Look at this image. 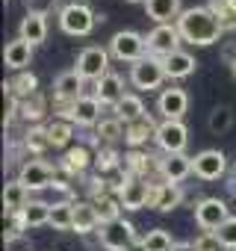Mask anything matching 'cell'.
<instances>
[{
    "mask_svg": "<svg viewBox=\"0 0 236 251\" xmlns=\"http://www.w3.org/2000/svg\"><path fill=\"white\" fill-rule=\"evenodd\" d=\"M47 136H50V145L53 148H65L74 139V124L65 121V118H56V121L47 124Z\"/></svg>",
    "mask_w": 236,
    "mask_h": 251,
    "instance_id": "36",
    "label": "cell"
},
{
    "mask_svg": "<svg viewBox=\"0 0 236 251\" xmlns=\"http://www.w3.org/2000/svg\"><path fill=\"white\" fill-rule=\"evenodd\" d=\"M97 139L100 142H118L124 139V121L121 118H100L97 121Z\"/></svg>",
    "mask_w": 236,
    "mask_h": 251,
    "instance_id": "37",
    "label": "cell"
},
{
    "mask_svg": "<svg viewBox=\"0 0 236 251\" xmlns=\"http://www.w3.org/2000/svg\"><path fill=\"white\" fill-rule=\"evenodd\" d=\"M3 59H6V68H12V71H27V65L33 62V45L24 42V39H12V42H6Z\"/></svg>",
    "mask_w": 236,
    "mask_h": 251,
    "instance_id": "20",
    "label": "cell"
},
{
    "mask_svg": "<svg viewBox=\"0 0 236 251\" xmlns=\"http://www.w3.org/2000/svg\"><path fill=\"white\" fill-rule=\"evenodd\" d=\"M18 219H21V225H24L27 230L45 227V225H50V204H45V201H30V204L18 213Z\"/></svg>",
    "mask_w": 236,
    "mask_h": 251,
    "instance_id": "26",
    "label": "cell"
},
{
    "mask_svg": "<svg viewBox=\"0 0 236 251\" xmlns=\"http://www.w3.org/2000/svg\"><path fill=\"white\" fill-rule=\"evenodd\" d=\"M100 227V216L94 201H74V230L77 233H92Z\"/></svg>",
    "mask_w": 236,
    "mask_h": 251,
    "instance_id": "23",
    "label": "cell"
},
{
    "mask_svg": "<svg viewBox=\"0 0 236 251\" xmlns=\"http://www.w3.org/2000/svg\"><path fill=\"white\" fill-rule=\"evenodd\" d=\"M27 192H39V189H47L53 186L56 180V169L45 160H24L21 169H18V177H15Z\"/></svg>",
    "mask_w": 236,
    "mask_h": 251,
    "instance_id": "6",
    "label": "cell"
},
{
    "mask_svg": "<svg viewBox=\"0 0 236 251\" xmlns=\"http://www.w3.org/2000/svg\"><path fill=\"white\" fill-rule=\"evenodd\" d=\"M127 92H124V80L118 77V74H106V77H100L97 83H94V98L100 100V106H118L121 103V98H124Z\"/></svg>",
    "mask_w": 236,
    "mask_h": 251,
    "instance_id": "17",
    "label": "cell"
},
{
    "mask_svg": "<svg viewBox=\"0 0 236 251\" xmlns=\"http://www.w3.org/2000/svg\"><path fill=\"white\" fill-rule=\"evenodd\" d=\"M192 175L198 180H207V183L221 180L224 175H230L227 172V157L218 148H207V151H201V154L192 157Z\"/></svg>",
    "mask_w": 236,
    "mask_h": 251,
    "instance_id": "10",
    "label": "cell"
},
{
    "mask_svg": "<svg viewBox=\"0 0 236 251\" xmlns=\"http://www.w3.org/2000/svg\"><path fill=\"white\" fill-rule=\"evenodd\" d=\"M142 242H145V248H148V251H171V248H174V239H171V233H168V230H163V227H154V230H148Z\"/></svg>",
    "mask_w": 236,
    "mask_h": 251,
    "instance_id": "39",
    "label": "cell"
},
{
    "mask_svg": "<svg viewBox=\"0 0 236 251\" xmlns=\"http://www.w3.org/2000/svg\"><path fill=\"white\" fill-rule=\"evenodd\" d=\"M127 251H148V248H145V242H142V239H139V242H133V245H130V248H127Z\"/></svg>",
    "mask_w": 236,
    "mask_h": 251,
    "instance_id": "45",
    "label": "cell"
},
{
    "mask_svg": "<svg viewBox=\"0 0 236 251\" xmlns=\"http://www.w3.org/2000/svg\"><path fill=\"white\" fill-rule=\"evenodd\" d=\"M157 109H160L163 121H183V115L189 109V95L183 89H177V86H168V89L160 92Z\"/></svg>",
    "mask_w": 236,
    "mask_h": 251,
    "instance_id": "14",
    "label": "cell"
},
{
    "mask_svg": "<svg viewBox=\"0 0 236 251\" xmlns=\"http://www.w3.org/2000/svg\"><path fill=\"white\" fill-rule=\"evenodd\" d=\"M45 112H47V100L42 98V92H36L33 98H24V100H21V109H18V115H21L24 121H30L33 127H36V121L45 118Z\"/></svg>",
    "mask_w": 236,
    "mask_h": 251,
    "instance_id": "34",
    "label": "cell"
},
{
    "mask_svg": "<svg viewBox=\"0 0 236 251\" xmlns=\"http://www.w3.org/2000/svg\"><path fill=\"white\" fill-rule=\"evenodd\" d=\"M24 9H27V15H42V18H47V15L56 9V0H24Z\"/></svg>",
    "mask_w": 236,
    "mask_h": 251,
    "instance_id": "40",
    "label": "cell"
},
{
    "mask_svg": "<svg viewBox=\"0 0 236 251\" xmlns=\"http://www.w3.org/2000/svg\"><path fill=\"white\" fill-rule=\"evenodd\" d=\"M230 222V207L221 198H204L195 204V225L204 233H218Z\"/></svg>",
    "mask_w": 236,
    "mask_h": 251,
    "instance_id": "2",
    "label": "cell"
},
{
    "mask_svg": "<svg viewBox=\"0 0 236 251\" xmlns=\"http://www.w3.org/2000/svg\"><path fill=\"white\" fill-rule=\"evenodd\" d=\"M9 89H12V95H15L18 100H24V98H33V95L39 92V80H36L33 71H18V74L9 80Z\"/></svg>",
    "mask_w": 236,
    "mask_h": 251,
    "instance_id": "35",
    "label": "cell"
},
{
    "mask_svg": "<svg viewBox=\"0 0 236 251\" xmlns=\"http://www.w3.org/2000/svg\"><path fill=\"white\" fill-rule=\"evenodd\" d=\"M174 24H177L180 36H183V42L198 45V48L215 45V42L221 39V33H224V30H221V24H218V18H215L207 6L183 9V12H180V18H177Z\"/></svg>",
    "mask_w": 236,
    "mask_h": 251,
    "instance_id": "1",
    "label": "cell"
},
{
    "mask_svg": "<svg viewBox=\"0 0 236 251\" xmlns=\"http://www.w3.org/2000/svg\"><path fill=\"white\" fill-rule=\"evenodd\" d=\"M145 42H148V53H151V56L165 59V56H171L174 50H180L183 36H180L177 24H157V27L145 36Z\"/></svg>",
    "mask_w": 236,
    "mask_h": 251,
    "instance_id": "9",
    "label": "cell"
},
{
    "mask_svg": "<svg viewBox=\"0 0 236 251\" xmlns=\"http://www.w3.org/2000/svg\"><path fill=\"white\" fill-rule=\"evenodd\" d=\"M230 71H233V77H236V59H233V62H230Z\"/></svg>",
    "mask_w": 236,
    "mask_h": 251,
    "instance_id": "46",
    "label": "cell"
},
{
    "mask_svg": "<svg viewBox=\"0 0 236 251\" xmlns=\"http://www.w3.org/2000/svg\"><path fill=\"white\" fill-rule=\"evenodd\" d=\"M74 71L83 77V80H100L109 74V50L100 48V45H92V48H83L80 56H77V65Z\"/></svg>",
    "mask_w": 236,
    "mask_h": 251,
    "instance_id": "7",
    "label": "cell"
},
{
    "mask_svg": "<svg viewBox=\"0 0 236 251\" xmlns=\"http://www.w3.org/2000/svg\"><path fill=\"white\" fill-rule=\"evenodd\" d=\"M94 207H97L100 225H109V222H115V219H121V201H118L115 192L97 195V198H94Z\"/></svg>",
    "mask_w": 236,
    "mask_h": 251,
    "instance_id": "32",
    "label": "cell"
},
{
    "mask_svg": "<svg viewBox=\"0 0 236 251\" xmlns=\"http://www.w3.org/2000/svg\"><path fill=\"white\" fill-rule=\"evenodd\" d=\"M157 127H160V124L145 112L142 118H136V121L124 124V142H127L130 148H142L151 136H157Z\"/></svg>",
    "mask_w": 236,
    "mask_h": 251,
    "instance_id": "18",
    "label": "cell"
},
{
    "mask_svg": "<svg viewBox=\"0 0 236 251\" xmlns=\"http://www.w3.org/2000/svg\"><path fill=\"white\" fill-rule=\"evenodd\" d=\"M112 115H115V118H121L124 124H130V121H136V118L145 115V103H142L139 95H130V92H127V95L121 98V103L112 109Z\"/></svg>",
    "mask_w": 236,
    "mask_h": 251,
    "instance_id": "30",
    "label": "cell"
},
{
    "mask_svg": "<svg viewBox=\"0 0 236 251\" xmlns=\"http://www.w3.org/2000/svg\"><path fill=\"white\" fill-rule=\"evenodd\" d=\"M218 248H224V245L218 242L215 233H204V230H201V236L195 239V251H218Z\"/></svg>",
    "mask_w": 236,
    "mask_h": 251,
    "instance_id": "42",
    "label": "cell"
},
{
    "mask_svg": "<svg viewBox=\"0 0 236 251\" xmlns=\"http://www.w3.org/2000/svg\"><path fill=\"white\" fill-rule=\"evenodd\" d=\"M50 227L53 230H74V204L71 201L50 204Z\"/></svg>",
    "mask_w": 236,
    "mask_h": 251,
    "instance_id": "33",
    "label": "cell"
},
{
    "mask_svg": "<svg viewBox=\"0 0 236 251\" xmlns=\"http://www.w3.org/2000/svg\"><path fill=\"white\" fill-rule=\"evenodd\" d=\"M230 127H233V109L224 106V103L212 106L210 115H207V130H210L212 136H224Z\"/></svg>",
    "mask_w": 236,
    "mask_h": 251,
    "instance_id": "29",
    "label": "cell"
},
{
    "mask_svg": "<svg viewBox=\"0 0 236 251\" xmlns=\"http://www.w3.org/2000/svg\"><path fill=\"white\" fill-rule=\"evenodd\" d=\"M160 175L165 183H180L192 175V157L186 154H168L160 160Z\"/></svg>",
    "mask_w": 236,
    "mask_h": 251,
    "instance_id": "19",
    "label": "cell"
},
{
    "mask_svg": "<svg viewBox=\"0 0 236 251\" xmlns=\"http://www.w3.org/2000/svg\"><path fill=\"white\" fill-rule=\"evenodd\" d=\"M218 236V242L224 245V248H230V251H236V216H230V222L215 233Z\"/></svg>",
    "mask_w": 236,
    "mask_h": 251,
    "instance_id": "41",
    "label": "cell"
},
{
    "mask_svg": "<svg viewBox=\"0 0 236 251\" xmlns=\"http://www.w3.org/2000/svg\"><path fill=\"white\" fill-rule=\"evenodd\" d=\"M24 148L30 151V154H45L47 148H53L50 145V136H47V127H30L27 130V136H24Z\"/></svg>",
    "mask_w": 236,
    "mask_h": 251,
    "instance_id": "38",
    "label": "cell"
},
{
    "mask_svg": "<svg viewBox=\"0 0 236 251\" xmlns=\"http://www.w3.org/2000/svg\"><path fill=\"white\" fill-rule=\"evenodd\" d=\"M207 9L218 18L221 30H236V0H210Z\"/></svg>",
    "mask_w": 236,
    "mask_h": 251,
    "instance_id": "31",
    "label": "cell"
},
{
    "mask_svg": "<svg viewBox=\"0 0 236 251\" xmlns=\"http://www.w3.org/2000/svg\"><path fill=\"white\" fill-rule=\"evenodd\" d=\"M94 160H92V151L86 148V145H77V148H68V154L62 157V169L71 175V177H77V175H83L89 166H92Z\"/></svg>",
    "mask_w": 236,
    "mask_h": 251,
    "instance_id": "28",
    "label": "cell"
},
{
    "mask_svg": "<svg viewBox=\"0 0 236 251\" xmlns=\"http://www.w3.org/2000/svg\"><path fill=\"white\" fill-rule=\"evenodd\" d=\"M109 53L121 62H139L148 56V42L136 30H121L109 39Z\"/></svg>",
    "mask_w": 236,
    "mask_h": 251,
    "instance_id": "4",
    "label": "cell"
},
{
    "mask_svg": "<svg viewBox=\"0 0 236 251\" xmlns=\"http://www.w3.org/2000/svg\"><path fill=\"white\" fill-rule=\"evenodd\" d=\"M151 160H157V157H151V154H145V151L133 148V151L124 157V175H130V177H145V180H148L151 169H160V163L154 166Z\"/></svg>",
    "mask_w": 236,
    "mask_h": 251,
    "instance_id": "27",
    "label": "cell"
},
{
    "mask_svg": "<svg viewBox=\"0 0 236 251\" xmlns=\"http://www.w3.org/2000/svg\"><path fill=\"white\" fill-rule=\"evenodd\" d=\"M97 24V15L86 3H68L59 9V27L68 36H89Z\"/></svg>",
    "mask_w": 236,
    "mask_h": 251,
    "instance_id": "5",
    "label": "cell"
},
{
    "mask_svg": "<svg viewBox=\"0 0 236 251\" xmlns=\"http://www.w3.org/2000/svg\"><path fill=\"white\" fill-rule=\"evenodd\" d=\"M59 118L77 124V127H97V121H100V100L94 95H86V98H80L71 106H59Z\"/></svg>",
    "mask_w": 236,
    "mask_h": 251,
    "instance_id": "12",
    "label": "cell"
},
{
    "mask_svg": "<svg viewBox=\"0 0 236 251\" xmlns=\"http://www.w3.org/2000/svg\"><path fill=\"white\" fill-rule=\"evenodd\" d=\"M151 186L154 183L145 180V177H127L124 186L118 189V201H121L124 210H142L151 201Z\"/></svg>",
    "mask_w": 236,
    "mask_h": 251,
    "instance_id": "15",
    "label": "cell"
},
{
    "mask_svg": "<svg viewBox=\"0 0 236 251\" xmlns=\"http://www.w3.org/2000/svg\"><path fill=\"white\" fill-rule=\"evenodd\" d=\"M183 189H180V183H154L151 186V201H148V207H154V210H160V213H171L174 207H180L183 204Z\"/></svg>",
    "mask_w": 236,
    "mask_h": 251,
    "instance_id": "16",
    "label": "cell"
},
{
    "mask_svg": "<svg viewBox=\"0 0 236 251\" xmlns=\"http://www.w3.org/2000/svg\"><path fill=\"white\" fill-rule=\"evenodd\" d=\"M157 148L168 157V154H183L189 145V130L183 121H160L157 136H154Z\"/></svg>",
    "mask_w": 236,
    "mask_h": 251,
    "instance_id": "11",
    "label": "cell"
},
{
    "mask_svg": "<svg viewBox=\"0 0 236 251\" xmlns=\"http://www.w3.org/2000/svg\"><path fill=\"white\" fill-rule=\"evenodd\" d=\"M130 3H145V0H130Z\"/></svg>",
    "mask_w": 236,
    "mask_h": 251,
    "instance_id": "47",
    "label": "cell"
},
{
    "mask_svg": "<svg viewBox=\"0 0 236 251\" xmlns=\"http://www.w3.org/2000/svg\"><path fill=\"white\" fill-rule=\"evenodd\" d=\"M171 251H195V242H174Z\"/></svg>",
    "mask_w": 236,
    "mask_h": 251,
    "instance_id": "43",
    "label": "cell"
},
{
    "mask_svg": "<svg viewBox=\"0 0 236 251\" xmlns=\"http://www.w3.org/2000/svg\"><path fill=\"white\" fill-rule=\"evenodd\" d=\"M30 201H33L30 192H27L18 180H9L6 189H3V216H15V213H21Z\"/></svg>",
    "mask_w": 236,
    "mask_h": 251,
    "instance_id": "25",
    "label": "cell"
},
{
    "mask_svg": "<svg viewBox=\"0 0 236 251\" xmlns=\"http://www.w3.org/2000/svg\"><path fill=\"white\" fill-rule=\"evenodd\" d=\"M86 80L77 74V71H65V74H59L56 80H53V103H56V109L59 106H71V103H77L80 98H86Z\"/></svg>",
    "mask_w": 236,
    "mask_h": 251,
    "instance_id": "13",
    "label": "cell"
},
{
    "mask_svg": "<svg viewBox=\"0 0 236 251\" xmlns=\"http://www.w3.org/2000/svg\"><path fill=\"white\" fill-rule=\"evenodd\" d=\"M97 239H100V248H106V251H127L133 242H139L136 239V227L127 219H115L109 225H100L97 227Z\"/></svg>",
    "mask_w": 236,
    "mask_h": 251,
    "instance_id": "3",
    "label": "cell"
},
{
    "mask_svg": "<svg viewBox=\"0 0 236 251\" xmlns=\"http://www.w3.org/2000/svg\"><path fill=\"white\" fill-rule=\"evenodd\" d=\"M163 68H165V77H168V80H183V77L195 74L198 62H195L192 53H186V50H174L171 56L163 59Z\"/></svg>",
    "mask_w": 236,
    "mask_h": 251,
    "instance_id": "21",
    "label": "cell"
},
{
    "mask_svg": "<svg viewBox=\"0 0 236 251\" xmlns=\"http://www.w3.org/2000/svg\"><path fill=\"white\" fill-rule=\"evenodd\" d=\"M145 12L157 24H171L180 18L183 6H180V0H145Z\"/></svg>",
    "mask_w": 236,
    "mask_h": 251,
    "instance_id": "22",
    "label": "cell"
},
{
    "mask_svg": "<svg viewBox=\"0 0 236 251\" xmlns=\"http://www.w3.org/2000/svg\"><path fill=\"white\" fill-rule=\"evenodd\" d=\"M18 39L30 42L33 48L42 45V42L47 39V21H45L42 15H27V18H21V24H18Z\"/></svg>",
    "mask_w": 236,
    "mask_h": 251,
    "instance_id": "24",
    "label": "cell"
},
{
    "mask_svg": "<svg viewBox=\"0 0 236 251\" xmlns=\"http://www.w3.org/2000/svg\"><path fill=\"white\" fill-rule=\"evenodd\" d=\"M227 186H230V192L236 195V166L230 169V175H227Z\"/></svg>",
    "mask_w": 236,
    "mask_h": 251,
    "instance_id": "44",
    "label": "cell"
},
{
    "mask_svg": "<svg viewBox=\"0 0 236 251\" xmlns=\"http://www.w3.org/2000/svg\"><path fill=\"white\" fill-rule=\"evenodd\" d=\"M165 80V68H163V59L157 56H145L139 62L130 65V83L139 89V92H151V89H160Z\"/></svg>",
    "mask_w": 236,
    "mask_h": 251,
    "instance_id": "8",
    "label": "cell"
}]
</instances>
